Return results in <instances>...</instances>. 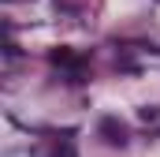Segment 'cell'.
<instances>
[{
  "label": "cell",
  "mask_w": 160,
  "mask_h": 157,
  "mask_svg": "<svg viewBox=\"0 0 160 157\" xmlns=\"http://www.w3.org/2000/svg\"><path fill=\"white\" fill-rule=\"evenodd\" d=\"M101 135H104L108 146H127V123L116 120V116H104V120H101Z\"/></svg>",
  "instance_id": "obj_1"
},
{
  "label": "cell",
  "mask_w": 160,
  "mask_h": 157,
  "mask_svg": "<svg viewBox=\"0 0 160 157\" xmlns=\"http://www.w3.org/2000/svg\"><path fill=\"white\" fill-rule=\"evenodd\" d=\"M48 60H52L56 68H71L75 75H78V71H82V64H86V60H82V52H75V49H67V45L52 49V52H48Z\"/></svg>",
  "instance_id": "obj_2"
},
{
  "label": "cell",
  "mask_w": 160,
  "mask_h": 157,
  "mask_svg": "<svg viewBox=\"0 0 160 157\" xmlns=\"http://www.w3.org/2000/svg\"><path fill=\"white\" fill-rule=\"evenodd\" d=\"M160 116V109H153V105H145V109H142V120H157Z\"/></svg>",
  "instance_id": "obj_3"
}]
</instances>
